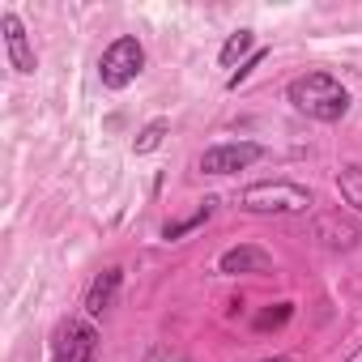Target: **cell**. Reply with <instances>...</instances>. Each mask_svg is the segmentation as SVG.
Instances as JSON below:
<instances>
[{
	"label": "cell",
	"mask_w": 362,
	"mask_h": 362,
	"mask_svg": "<svg viewBox=\"0 0 362 362\" xmlns=\"http://www.w3.org/2000/svg\"><path fill=\"white\" fill-rule=\"evenodd\" d=\"M170 132V124L166 119H149L141 132H136V141H132V153H153L158 145H162V136Z\"/></svg>",
	"instance_id": "4fadbf2b"
},
{
	"label": "cell",
	"mask_w": 362,
	"mask_h": 362,
	"mask_svg": "<svg viewBox=\"0 0 362 362\" xmlns=\"http://www.w3.org/2000/svg\"><path fill=\"white\" fill-rule=\"evenodd\" d=\"M260 362H290V358H260Z\"/></svg>",
	"instance_id": "ac0fdd59"
},
{
	"label": "cell",
	"mask_w": 362,
	"mask_h": 362,
	"mask_svg": "<svg viewBox=\"0 0 362 362\" xmlns=\"http://www.w3.org/2000/svg\"><path fill=\"white\" fill-rule=\"evenodd\" d=\"M247 214H260V218H290V214H307L315 201L307 188L290 184V179H264V184H252L243 188V201H239Z\"/></svg>",
	"instance_id": "7a4b0ae2"
},
{
	"label": "cell",
	"mask_w": 362,
	"mask_h": 362,
	"mask_svg": "<svg viewBox=\"0 0 362 362\" xmlns=\"http://www.w3.org/2000/svg\"><path fill=\"white\" fill-rule=\"evenodd\" d=\"M252 47H256V30H239V35H230V39L222 43V64H226V69H235Z\"/></svg>",
	"instance_id": "7c38bea8"
},
{
	"label": "cell",
	"mask_w": 362,
	"mask_h": 362,
	"mask_svg": "<svg viewBox=\"0 0 362 362\" xmlns=\"http://www.w3.org/2000/svg\"><path fill=\"white\" fill-rule=\"evenodd\" d=\"M345 362H362V345H358V349H354V354H349Z\"/></svg>",
	"instance_id": "e0dca14e"
},
{
	"label": "cell",
	"mask_w": 362,
	"mask_h": 362,
	"mask_svg": "<svg viewBox=\"0 0 362 362\" xmlns=\"http://www.w3.org/2000/svg\"><path fill=\"white\" fill-rule=\"evenodd\" d=\"M52 362H98V332L86 320H64L56 328Z\"/></svg>",
	"instance_id": "277c9868"
},
{
	"label": "cell",
	"mask_w": 362,
	"mask_h": 362,
	"mask_svg": "<svg viewBox=\"0 0 362 362\" xmlns=\"http://www.w3.org/2000/svg\"><path fill=\"white\" fill-rule=\"evenodd\" d=\"M256 158H264V149L256 141H226V145H209L201 153V170L205 175H235V170L252 166Z\"/></svg>",
	"instance_id": "5b68a950"
},
{
	"label": "cell",
	"mask_w": 362,
	"mask_h": 362,
	"mask_svg": "<svg viewBox=\"0 0 362 362\" xmlns=\"http://www.w3.org/2000/svg\"><path fill=\"white\" fill-rule=\"evenodd\" d=\"M145 362H192V358L184 349H175V345H149Z\"/></svg>",
	"instance_id": "5bb4252c"
},
{
	"label": "cell",
	"mask_w": 362,
	"mask_h": 362,
	"mask_svg": "<svg viewBox=\"0 0 362 362\" xmlns=\"http://www.w3.org/2000/svg\"><path fill=\"white\" fill-rule=\"evenodd\" d=\"M337 188H341V201H345V205H354V209L362 214V166H358V162L341 166V175H337Z\"/></svg>",
	"instance_id": "30bf717a"
},
{
	"label": "cell",
	"mask_w": 362,
	"mask_h": 362,
	"mask_svg": "<svg viewBox=\"0 0 362 362\" xmlns=\"http://www.w3.org/2000/svg\"><path fill=\"white\" fill-rule=\"evenodd\" d=\"M141 69H145V47H141L132 35H119V39L103 52V60H98V77H103L107 90L132 86V81L141 77Z\"/></svg>",
	"instance_id": "3957f363"
},
{
	"label": "cell",
	"mask_w": 362,
	"mask_h": 362,
	"mask_svg": "<svg viewBox=\"0 0 362 362\" xmlns=\"http://www.w3.org/2000/svg\"><path fill=\"white\" fill-rule=\"evenodd\" d=\"M119 286H124V269H103L86 290V315H94V320L107 315L119 298Z\"/></svg>",
	"instance_id": "ba28073f"
},
{
	"label": "cell",
	"mask_w": 362,
	"mask_h": 362,
	"mask_svg": "<svg viewBox=\"0 0 362 362\" xmlns=\"http://www.w3.org/2000/svg\"><path fill=\"white\" fill-rule=\"evenodd\" d=\"M0 30H5L9 64H13L18 73H35V69H39V56H35V47H30V35H26L22 18H18V13H5V18H0Z\"/></svg>",
	"instance_id": "8992f818"
},
{
	"label": "cell",
	"mask_w": 362,
	"mask_h": 362,
	"mask_svg": "<svg viewBox=\"0 0 362 362\" xmlns=\"http://www.w3.org/2000/svg\"><path fill=\"white\" fill-rule=\"evenodd\" d=\"M315 239L328 247V252H354L358 247V226L349 222V218H341V214H320L315 218Z\"/></svg>",
	"instance_id": "52a82bcc"
},
{
	"label": "cell",
	"mask_w": 362,
	"mask_h": 362,
	"mask_svg": "<svg viewBox=\"0 0 362 362\" xmlns=\"http://www.w3.org/2000/svg\"><path fill=\"white\" fill-rule=\"evenodd\" d=\"M286 98L294 103V111H303L307 119H320V124H337L349 111V90L332 73H303V77H294Z\"/></svg>",
	"instance_id": "6da1fadb"
},
{
	"label": "cell",
	"mask_w": 362,
	"mask_h": 362,
	"mask_svg": "<svg viewBox=\"0 0 362 362\" xmlns=\"http://www.w3.org/2000/svg\"><path fill=\"white\" fill-rule=\"evenodd\" d=\"M264 56H269V52H264V47H256V52H252V56H247V60H243V64H239L235 73H230V86L247 81V77H252V69H260V64H264Z\"/></svg>",
	"instance_id": "9a60e30c"
},
{
	"label": "cell",
	"mask_w": 362,
	"mask_h": 362,
	"mask_svg": "<svg viewBox=\"0 0 362 362\" xmlns=\"http://www.w3.org/2000/svg\"><path fill=\"white\" fill-rule=\"evenodd\" d=\"M218 269H222V273H230V277H239V273H269V269H273V260H269V252H260V247L243 243V247L222 252Z\"/></svg>",
	"instance_id": "9c48e42d"
},
{
	"label": "cell",
	"mask_w": 362,
	"mask_h": 362,
	"mask_svg": "<svg viewBox=\"0 0 362 362\" xmlns=\"http://www.w3.org/2000/svg\"><path fill=\"white\" fill-rule=\"evenodd\" d=\"M290 311H294L290 303H277V311H264V315L256 320V328H277V324H286V320H290Z\"/></svg>",
	"instance_id": "2e32d148"
},
{
	"label": "cell",
	"mask_w": 362,
	"mask_h": 362,
	"mask_svg": "<svg viewBox=\"0 0 362 362\" xmlns=\"http://www.w3.org/2000/svg\"><path fill=\"white\" fill-rule=\"evenodd\" d=\"M214 205H218V201H205V205H201V209H197L192 218H184V222H166V226H162V239H166V243H175V239L192 235V230H197L201 222H209V218H214Z\"/></svg>",
	"instance_id": "8fae6325"
}]
</instances>
